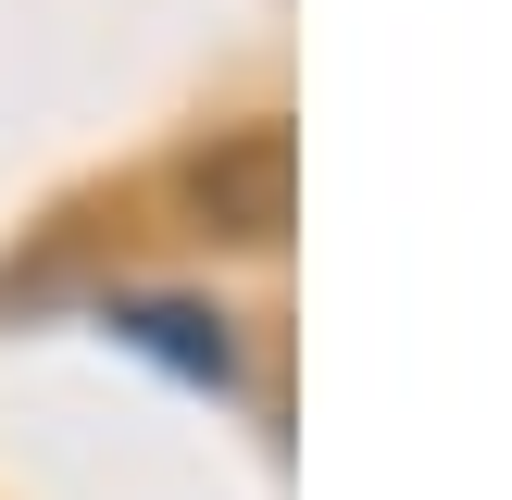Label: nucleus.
I'll return each mask as SVG.
<instances>
[{
    "instance_id": "nucleus-1",
    "label": "nucleus",
    "mask_w": 512,
    "mask_h": 500,
    "mask_svg": "<svg viewBox=\"0 0 512 500\" xmlns=\"http://www.w3.org/2000/svg\"><path fill=\"white\" fill-rule=\"evenodd\" d=\"M188 213L213 238H275L288 225V125H238L188 163Z\"/></svg>"
},
{
    "instance_id": "nucleus-2",
    "label": "nucleus",
    "mask_w": 512,
    "mask_h": 500,
    "mask_svg": "<svg viewBox=\"0 0 512 500\" xmlns=\"http://www.w3.org/2000/svg\"><path fill=\"white\" fill-rule=\"evenodd\" d=\"M100 325H113L125 350H150V363H175L188 388H238V338H225V313H213V300L125 288V300H100Z\"/></svg>"
}]
</instances>
